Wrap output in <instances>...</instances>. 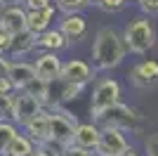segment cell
Segmentation results:
<instances>
[{"instance_id": "cell-8", "label": "cell", "mask_w": 158, "mask_h": 156, "mask_svg": "<svg viewBox=\"0 0 158 156\" xmlns=\"http://www.w3.org/2000/svg\"><path fill=\"white\" fill-rule=\"evenodd\" d=\"M35 78L45 80V83H52V80H59V73H61V62L54 52H45L40 54L38 62H35Z\"/></svg>"}, {"instance_id": "cell-5", "label": "cell", "mask_w": 158, "mask_h": 156, "mask_svg": "<svg viewBox=\"0 0 158 156\" xmlns=\"http://www.w3.org/2000/svg\"><path fill=\"white\" fill-rule=\"evenodd\" d=\"M40 109H43V102H40V99H35L33 95L19 90L12 99V121L19 123V125H26Z\"/></svg>"}, {"instance_id": "cell-34", "label": "cell", "mask_w": 158, "mask_h": 156, "mask_svg": "<svg viewBox=\"0 0 158 156\" xmlns=\"http://www.w3.org/2000/svg\"><path fill=\"white\" fill-rule=\"evenodd\" d=\"M0 156H7V154H0Z\"/></svg>"}, {"instance_id": "cell-23", "label": "cell", "mask_w": 158, "mask_h": 156, "mask_svg": "<svg viewBox=\"0 0 158 156\" xmlns=\"http://www.w3.org/2000/svg\"><path fill=\"white\" fill-rule=\"evenodd\" d=\"M12 95H0V121H12Z\"/></svg>"}, {"instance_id": "cell-13", "label": "cell", "mask_w": 158, "mask_h": 156, "mask_svg": "<svg viewBox=\"0 0 158 156\" xmlns=\"http://www.w3.org/2000/svg\"><path fill=\"white\" fill-rule=\"evenodd\" d=\"M54 17V7L47 5V7H40V10H28L26 12V28L31 33H43L50 26V21H52Z\"/></svg>"}, {"instance_id": "cell-35", "label": "cell", "mask_w": 158, "mask_h": 156, "mask_svg": "<svg viewBox=\"0 0 158 156\" xmlns=\"http://www.w3.org/2000/svg\"><path fill=\"white\" fill-rule=\"evenodd\" d=\"M87 156H92V154H87Z\"/></svg>"}, {"instance_id": "cell-12", "label": "cell", "mask_w": 158, "mask_h": 156, "mask_svg": "<svg viewBox=\"0 0 158 156\" xmlns=\"http://www.w3.org/2000/svg\"><path fill=\"white\" fill-rule=\"evenodd\" d=\"M156 80H158V62H153V59H146L132 69V83L137 88H149Z\"/></svg>"}, {"instance_id": "cell-16", "label": "cell", "mask_w": 158, "mask_h": 156, "mask_svg": "<svg viewBox=\"0 0 158 156\" xmlns=\"http://www.w3.org/2000/svg\"><path fill=\"white\" fill-rule=\"evenodd\" d=\"M61 33H64V38L66 40H78L85 36V19L80 17L78 12H73V14H66L64 19H61Z\"/></svg>"}, {"instance_id": "cell-15", "label": "cell", "mask_w": 158, "mask_h": 156, "mask_svg": "<svg viewBox=\"0 0 158 156\" xmlns=\"http://www.w3.org/2000/svg\"><path fill=\"white\" fill-rule=\"evenodd\" d=\"M97 140H99V130L94 128L92 123H83V125H76V130H73V142H76V147H80V149H94L97 147Z\"/></svg>"}, {"instance_id": "cell-33", "label": "cell", "mask_w": 158, "mask_h": 156, "mask_svg": "<svg viewBox=\"0 0 158 156\" xmlns=\"http://www.w3.org/2000/svg\"><path fill=\"white\" fill-rule=\"evenodd\" d=\"M118 156H137V154H135V151H132V149H130V147H127V149H125V151H123V154H118Z\"/></svg>"}, {"instance_id": "cell-14", "label": "cell", "mask_w": 158, "mask_h": 156, "mask_svg": "<svg viewBox=\"0 0 158 156\" xmlns=\"http://www.w3.org/2000/svg\"><path fill=\"white\" fill-rule=\"evenodd\" d=\"M7 78H10V83L14 85V90H24V85H26L31 78H35V69H33V64H24V62H10Z\"/></svg>"}, {"instance_id": "cell-9", "label": "cell", "mask_w": 158, "mask_h": 156, "mask_svg": "<svg viewBox=\"0 0 158 156\" xmlns=\"http://www.w3.org/2000/svg\"><path fill=\"white\" fill-rule=\"evenodd\" d=\"M0 28L5 33H10V36L24 31V28H26V12H24L19 5L5 7V10L0 12Z\"/></svg>"}, {"instance_id": "cell-25", "label": "cell", "mask_w": 158, "mask_h": 156, "mask_svg": "<svg viewBox=\"0 0 158 156\" xmlns=\"http://www.w3.org/2000/svg\"><path fill=\"white\" fill-rule=\"evenodd\" d=\"M139 7L146 14H158V0H139Z\"/></svg>"}, {"instance_id": "cell-18", "label": "cell", "mask_w": 158, "mask_h": 156, "mask_svg": "<svg viewBox=\"0 0 158 156\" xmlns=\"http://www.w3.org/2000/svg\"><path fill=\"white\" fill-rule=\"evenodd\" d=\"M66 43H69V40L64 38V33H61V31H47V28H45L43 33L35 36V45L43 47V50H47V52L61 50V47H66Z\"/></svg>"}, {"instance_id": "cell-26", "label": "cell", "mask_w": 158, "mask_h": 156, "mask_svg": "<svg viewBox=\"0 0 158 156\" xmlns=\"http://www.w3.org/2000/svg\"><path fill=\"white\" fill-rule=\"evenodd\" d=\"M80 88H83V85H76V83H66L64 92H61V99H73V97H76V95L80 92Z\"/></svg>"}, {"instance_id": "cell-27", "label": "cell", "mask_w": 158, "mask_h": 156, "mask_svg": "<svg viewBox=\"0 0 158 156\" xmlns=\"http://www.w3.org/2000/svg\"><path fill=\"white\" fill-rule=\"evenodd\" d=\"M12 92H17V90H14V85L10 83V78L0 76V95H12Z\"/></svg>"}, {"instance_id": "cell-22", "label": "cell", "mask_w": 158, "mask_h": 156, "mask_svg": "<svg viewBox=\"0 0 158 156\" xmlns=\"http://www.w3.org/2000/svg\"><path fill=\"white\" fill-rule=\"evenodd\" d=\"M87 5V0H57V7L66 14H73V12H80L83 7Z\"/></svg>"}, {"instance_id": "cell-19", "label": "cell", "mask_w": 158, "mask_h": 156, "mask_svg": "<svg viewBox=\"0 0 158 156\" xmlns=\"http://www.w3.org/2000/svg\"><path fill=\"white\" fill-rule=\"evenodd\" d=\"M2 154H7V156H31L33 154V142L28 140L26 135L14 132V137L7 142V147H5Z\"/></svg>"}, {"instance_id": "cell-30", "label": "cell", "mask_w": 158, "mask_h": 156, "mask_svg": "<svg viewBox=\"0 0 158 156\" xmlns=\"http://www.w3.org/2000/svg\"><path fill=\"white\" fill-rule=\"evenodd\" d=\"M28 5V10H40V7H47L50 5V0H24Z\"/></svg>"}, {"instance_id": "cell-6", "label": "cell", "mask_w": 158, "mask_h": 156, "mask_svg": "<svg viewBox=\"0 0 158 156\" xmlns=\"http://www.w3.org/2000/svg\"><path fill=\"white\" fill-rule=\"evenodd\" d=\"M118 97H120V85L116 80H111V78L102 80L92 92V116H99L102 111L113 106L118 102Z\"/></svg>"}, {"instance_id": "cell-3", "label": "cell", "mask_w": 158, "mask_h": 156, "mask_svg": "<svg viewBox=\"0 0 158 156\" xmlns=\"http://www.w3.org/2000/svg\"><path fill=\"white\" fill-rule=\"evenodd\" d=\"M47 125H50V142L47 144H73L76 121L71 118V114L54 109L52 114H47Z\"/></svg>"}, {"instance_id": "cell-4", "label": "cell", "mask_w": 158, "mask_h": 156, "mask_svg": "<svg viewBox=\"0 0 158 156\" xmlns=\"http://www.w3.org/2000/svg\"><path fill=\"white\" fill-rule=\"evenodd\" d=\"M94 118L102 121L106 128H135L137 121H139L137 111H132L130 106H125V104H120V102H116L113 106H109L106 111H102Z\"/></svg>"}, {"instance_id": "cell-2", "label": "cell", "mask_w": 158, "mask_h": 156, "mask_svg": "<svg viewBox=\"0 0 158 156\" xmlns=\"http://www.w3.org/2000/svg\"><path fill=\"white\" fill-rule=\"evenodd\" d=\"M153 40H156V31H153L151 21L144 19V17L132 19L125 28V36H123L125 47H130V52H135V54L149 52L153 47Z\"/></svg>"}, {"instance_id": "cell-11", "label": "cell", "mask_w": 158, "mask_h": 156, "mask_svg": "<svg viewBox=\"0 0 158 156\" xmlns=\"http://www.w3.org/2000/svg\"><path fill=\"white\" fill-rule=\"evenodd\" d=\"M26 135H28V140L31 142H35V144H40V147H45L47 142H50V125H47V114L43 109L35 114V116L28 121L26 125Z\"/></svg>"}, {"instance_id": "cell-32", "label": "cell", "mask_w": 158, "mask_h": 156, "mask_svg": "<svg viewBox=\"0 0 158 156\" xmlns=\"http://www.w3.org/2000/svg\"><path fill=\"white\" fill-rule=\"evenodd\" d=\"M31 156H50V154H47V151L45 149H38V151H33V154Z\"/></svg>"}, {"instance_id": "cell-24", "label": "cell", "mask_w": 158, "mask_h": 156, "mask_svg": "<svg viewBox=\"0 0 158 156\" xmlns=\"http://www.w3.org/2000/svg\"><path fill=\"white\" fill-rule=\"evenodd\" d=\"M97 5L104 12H120L125 7V0H97Z\"/></svg>"}, {"instance_id": "cell-31", "label": "cell", "mask_w": 158, "mask_h": 156, "mask_svg": "<svg viewBox=\"0 0 158 156\" xmlns=\"http://www.w3.org/2000/svg\"><path fill=\"white\" fill-rule=\"evenodd\" d=\"M7 69H10V59H5V54H0V76H7Z\"/></svg>"}, {"instance_id": "cell-29", "label": "cell", "mask_w": 158, "mask_h": 156, "mask_svg": "<svg viewBox=\"0 0 158 156\" xmlns=\"http://www.w3.org/2000/svg\"><path fill=\"white\" fill-rule=\"evenodd\" d=\"M146 151L149 156H158V135H151L146 140Z\"/></svg>"}, {"instance_id": "cell-1", "label": "cell", "mask_w": 158, "mask_h": 156, "mask_svg": "<svg viewBox=\"0 0 158 156\" xmlns=\"http://www.w3.org/2000/svg\"><path fill=\"white\" fill-rule=\"evenodd\" d=\"M125 57V43L113 28H99L97 38H94L92 45V59L94 66L106 71V69H113L118 66Z\"/></svg>"}, {"instance_id": "cell-10", "label": "cell", "mask_w": 158, "mask_h": 156, "mask_svg": "<svg viewBox=\"0 0 158 156\" xmlns=\"http://www.w3.org/2000/svg\"><path fill=\"white\" fill-rule=\"evenodd\" d=\"M59 78L64 83H76V85H85L90 78H92V69L85 64V62H80V59H71L69 64L61 66V73Z\"/></svg>"}, {"instance_id": "cell-28", "label": "cell", "mask_w": 158, "mask_h": 156, "mask_svg": "<svg viewBox=\"0 0 158 156\" xmlns=\"http://www.w3.org/2000/svg\"><path fill=\"white\" fill-rule=\"evenodd\" d=\"M10 40H12V36L0 28V54H7V50H10Z\"/></svg>"}, {"instance_id": "cell-17", "label": "cell", "mask_w": 158, "mask_h": 156, "mask_svg": "<svg viewBox=\"0 0 158 156\" xmlns=\"http://www.w3.org/2000/svg\"><path fill=\"white\" fill-rule=\"evenodd\" d=\"M33 47H35V33H31L28 28H24V31L19 33H14L12 40H10V50L7 52H12V54H26V52H31Z\"/></svg>"}, {"instance_id": "cell-7", "label": "cell", "mask_w": 158, "mask_h": 156, "mask_svg": "<svg viewBox=\"0 0 158 156\" xmlns=\"http://www.w3.org/2000/svg\"><path fill=\"white\" fill-rule=\"evenodd\" d=\"M94 149H97L99 156H118L127 149V142L120 135L118 128H104V130H99V140Z\"/></svg>"}, {"instance_id": "cell-21", "label": "cell", "mask_w": 158, "mask_h": 156, "mask_svg": "<svg viewBox=\"0 0 158 156\" xmlns=\"http://www.w3.org/2000/svg\"><path fill=\"white\" fill-rule=\"evenodd\" d=\"M14 132H17V128L12 125V121H0V154L5 151L7 142L14 137Z\"/></svg>"}, {"instance_id": "cell-20", "label": "cell", "mask_w": 158, "mask_h": 156, "mask_svg": "<svg viewBox=\"0 0 158 156\" xmlns=\"http://www.w3.org/2000/svg\"><path fill=\"white\" fill-rule=\"evenodd\" d=\"M47 85H50V83L40 80V78H31V80L24 85V92L33 95V97L40 99V102H45V99H47Z\"/></svg>"}]
</instances>
